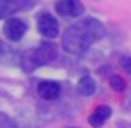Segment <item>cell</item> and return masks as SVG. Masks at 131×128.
<instances>
[{"label": "cell", "instance_id": "cell-11", "mask_svg": "<svg viewBox=\"0 0 131 128\" xmlns=\"http://www.w3.org/2000/svg\"><path fill=\"white\" fill-rule=\"evenodd\" d=\"M110 85H111V88L115 90V92H123V90L126 88V82L123 80L119 75H115V77L110 78Z\"/></svg>", "mask_w": 131, "mask_h": 128}, {"label": "cell", "instance_id": "cell-4", "mask_svg": "<svg viewBox=\"0 0 131 128\" xmlns=\"http://www.w3.org/2000/svg\"><path fill=\"white\" fill-rule=\"evenodd\" d=\"M25 33H27V23L23 22L22 18L12 17V18L5 20V23H3V35H5L7 40H10V42H18V40L23 38Z\"/></svg>", "mask_w": 131, "mask_h": 128}, {"label": "cell", "instance_id": "cell-12", "mask_svg": "<svg viewBox=\"0 0 131 128\" xmlns=\"http://www.w3.org/2000/svg\"><path fill=\"white\" fill-rule=\"evenodd\" d=\"M119 65L125 68V72H128V73L131 75V57H121Z\"/></svg>", "mask_w": 131, "mask_h": 128}, {"label": "cell", "instance_id": "cell-7", "mask_svg": "<svg viewBox=\"0 0 131 128\" xmlns=\"http://www.w3.org/2000/svg\"><path fill=\"white\" fill-rule=\"evenodd\" d=\"M37 92H38L42 100L55 102L61 93V85L58 82H53V80H42L37 85Z\"/></svg>", "mask_w": 131, "mask_h": 128}, {"label": "cell", "instance_id": "cell-2", "mask_svg": "<svg viewBox=\"0 0 131 128\" xmlns=\"http://www.w3.org/2000/svg\"><path fill=\"white\" fill-rule=\"evenodd\" d=\"M55 58H57V47L50 42L42 43L40 47H37L35 50H32L28 53V65L23 68L25 70H33V68L40 67V65L53 62Z\"/></svg>", "mask_w": 131, "mask_h": 128}, {"label": "cell", "instance_id": "cell-8", "mask_svg": "<svg viewBox=\"0 0 131 128\" xmlns=\"http://www.w3.org/2000/svg\"><path fill=\"white\" fill-rule=\"evenodd\" d=\"M111 116V108L108 105H98L88 116V123L93 128H101Z\"/></svg>", "mask_w": 131, "mask_h": 128}, {"label": "cell", "instance_id": "cell-14", "mask_svg": "<svg viewBox=\"0 0 131 128\" xmlns=\"http://www.w3.org/2000/svg\"><path fill=\"white\" fill-rule=\"evenodd\" d=\"M67 128H80V126H67Z\"/></svg>", "mask_w": 131, "mask_h": 128}, {"label": "cell", "instance_id": "cell-13", "mask_svg": "<svg viewBox=\"0 0 131 128\" xmlns=\"http://www.w3.org/2000/svg\"><path fill=\"white\" fill-rule=\"evenodd\" d=\"M0 128H15V126L7 116H0Z\"/></svg>", "mask_w": 131, "mask_h": 128}, {"label": "cell", "instance_id": "cell-5", "mask_svg": "<svg viewBox=\"0 0 131 128\" xmlns=\"http://www.w3.org/2000/svg\"><path fill=\"white\" fill-rule=\"evenodd\" d=\"M33 0H0V20L12 18L17 12L32 8Z\"/></svg>", "mask_w": 131, "mask_h": 128}, {"label": "cell", "instance_id": "cell-1", "mask_svg": "<svg viewBox=\"0 0 131 128\" xmlns=\"http://www.w3.org/2000/svg\"><path fill=\"white\" fill-rule=\"evenodd\" d=\"M105 25L98 18L86 17L70 25L61 37V47L70 55H81L95 42L105 37Z\"/></svg>", "mask_w": 131, "mask_h": 128}, {"label": "cell", "instance_id": "cell-9", "mask_svg": "<svg viewBox=\"0 0 131 128\" xmlns=\"http://www.w3.org/2000/svg\"><path fill=\"white\" fill-rule=\"evenodd\" d=\"M17 52L13 50L10 45L0 42V63L3 65H13L17 62Z\"/></svg>", "mask_w": 131, "mask_h": 128}, {"label": "cell", "instance_id": "cell-3", "mask_svg": "<svg viewBox=\"0 0 131 128\" xmlns=\"http://www.w3.org/2000/svg\"><path fill=\"white\" fill-rule=\"evenodd\" d=\"M37 28H38L40 35L45 37V38H48V40L57 38L58 33H60V25H58V20L55 18L51 13H48V12L40 13V15H38Z\"/></svg>", "mask_w": 131, "mask_h": 128}, {"label": "cell", "instance_id": "cell-10", "mask_svg": "<svg viewBox=\"0 0 131 128\" xmlns=\"http://www.w3.org/2000/svg\"><path fill=\"white\" fill-rule=\"evenodd\" d=\"M78 92H80L83 96L93 95V93L96 92V83H95V80H93L91 77H83V78H80V82H78Z\"/></svg>", "mask_w": 131, "mask_h": 128}, {"label": "cell", "instance_id": "cell-6", "mask_svg": "<svg viewBox=\"0 0 131 128\" xmlns=\"http://www.w3.org/2000/svg\"><path fill=\"white\" fill-rule=\"evenodd\" d=\"M58 15L61 17H68V18H77L83 13V3L80 0H58L57 5Z\"/></svg>", "mask_w": 131, "mask_h": 128}]
</instances>
